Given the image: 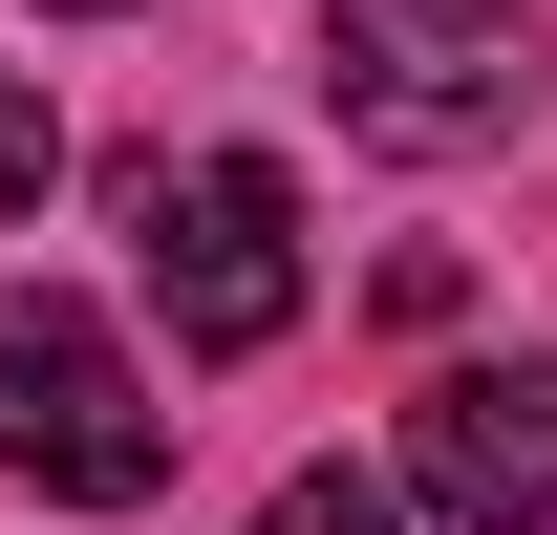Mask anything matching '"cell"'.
I'll return each mask as SVG.
<instances>
[{
  "label": "cell",
  "mask_w": 557,
  "mask_h": 535,
  "mask_svg": "<svg viewBox=\"0 0 557 535\" xmlns=\"http://www.w3.org/2000/svg\"><path fill=\"white\" fill-rule=\"evenodd\" d=\"M322 86L364 150H515L557 108L536 0H322Z\"/></svg>",
  "instance_id": "obj_1"
},
{
  "label": "cell",
  "mask_w": 557,
  "mask_h": 535,
  "mask_svg": "<svg viewBox=\"0 0 557 535\" xmlns=\"http://www.w3.org/2000/svg\"><path fill=\"white\" fill-rule=\"evenodd\" d=\"M129 258L172 300V364H258L300 322V194H278V150H129Z\"/></svg>",
  "instance_id": "obj_2"
},
{
  "label": "cell",
  "mask_w": 557,
  "mask_h": 535,
  "mask_svg": "<svg viewBox=\"0 0 557 535\" xmlns=\"http://www.w3.org/2000/svg\"><path fill=\"white\" fill-rule=\"evenodd\" d=\"M0 471H22V493H65V514L172 493V407H150V364L86 322L65 278H0Z\"/></svg>",
  "instance_id": "obj_3"
},
{
  "label": "cell",
  "mask_w": 557,
  "mask_h": 535,
  "mask_svg": "<svg viewBox=\"0 0 557 535\" xmlns=\"http://www.w3.org/2000/svg\"><path fill=\"white\" fill-rule=\"evenodd\" d=\"M408 514L429 535H557V364H429L408 386Z\"/></svg>",
  "instance_id": "obj_4"
},
{
  "label": "cell",
  "mask_w": 557,
  "mask_h": 535,
  "mask_svg": "<svg viewBox=\"0 0 557 535\" xmlns=\"http://www.w3.org/2000/svg\"><path fill=\"white\" fill-rule=\"evenodd\" d=\"M258 535H408V493H386V471H278Z\"/></svg>",
  "instance_id": "obj_5"
},
{
  "label": "cell",
  "mask_w": 557,
  "mask_h": 535,
  "mask_svg": "<svg viewBox=\"0 0 557 535\" xmlns=\"http://www.w3.org/2000/svg\"><path fill=\"white\" fill-rule=\"evenodd\" d=\"M44 172H65V108H44V86H0V236L44 214Z\"/></svg>",
  "instance_id": "obj_6"
},
{
  "label": "cell",
  "mask_w": 557,
  "mask_h": 535,
  "mask_svg": "<svg viewBox=\"0 0 557 535\" xmlns=\"http://www.w3.org/2000/svg\"><path fill=\"white\" fill-rule=\"evenodd\" d=\"M65 22H108V0H65Z\"/></svg>",
  "instance_id": "obj_7"
}]
</instances>
